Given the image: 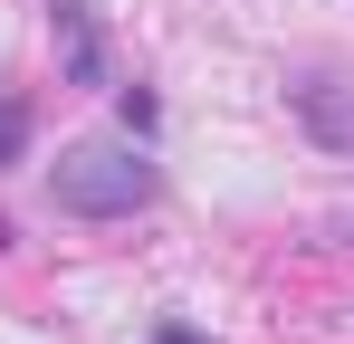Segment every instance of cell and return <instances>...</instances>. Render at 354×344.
Segmentation results:
<instances>
[{
	"label": "cell",
	"mask_w": 354,
	"mask_h": 344,
	"mask_svg": "<svg viewBox=\"0 0 354 344\" xmlns=\"http://www.w3.org/2000/svg\"><path fill=\"white\" fill-rule=\"evenodd\" d=\"M153 191H163V172L144 163L134 144H67L48 163V201L77 211V220H134Z\"/></svg>",
	"instance_id": "6da1fadb"
},
{
	"label": "cell",
	"mask_w": 354,
	"mask_h": 344,
	"mask_svg": "<svg viewBox=\"0 0 354 344\" xmlns=\"http://www.w3.org/2000/svg\"><path fill=\"white\" fill-rule=\"evenodd\" d=\"M288 106H297V124H306L326 153H345V163H354V77H297Z\"/></svg>",
	"instance_id": "7a4b0ae2"
},
{
	"label": "cell",
	"mask_w": 354,
	"mask_h": 344,
	"mask_svg": "<svg viewBox=\"0 0 354 344\" xmlns=\"http://www.w3.org/2000/svg\"><path fill=\"white\" fill-rule=\"evenodd\" d=\"M58 39H67V77L77 86H106V48H96V29H86L77 0H58Z\"/></svg>",
	"instance_id": "3957f363"
},
{
	"label": "cell",
	"mask_w": 354,
	"mask_h": 344,
	"mask_svg": "<svg viewBox=\"0 0 354 344\" xmlns=\"http://www.w3.org/2000/svg\"><path fill=\"white\" fill-rule=\"evenodd\" d=\"M19 134H29V106H19V96H10V106H0V163H10V153H19Z\"/></svg>",
	"instance_id": "277c9868"
},
{
	"label": "cell",
	"mask_w": 354,
	"mask_h": 344,
	"mask_svg": "<svg viewBox=\"0 0 354 344\" xmlns=\"http://www.w3.org/2000/svg\"><path fill=\"white\" fill-rule=\"evenodd\" d=\"M124 124H134V134H153V124H163V106H153L144 86H124Z\"/></svg>",
	"instance_id": "5b68a950"
},
{
	"label": "cell",
	"mask_w": 354,
	"mask_h": 344,
	"mask_svg": "<svg viewBox=\"0 0 354 344\" xmlns=\"http://www.w3.org/2000/svg\"><path fill=\"white\" fill-rule=\"evenodd\" d=\"M153 344H211V335H201V325H182V316H173V325H153Z\"/></svg>",
	"instance_id": "8992f818"
}]
</instances>
